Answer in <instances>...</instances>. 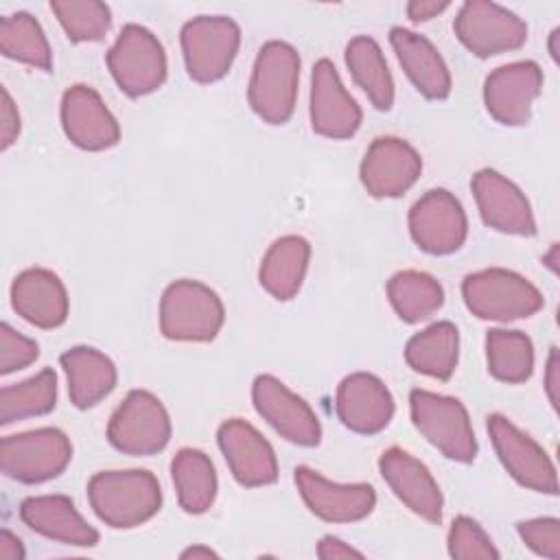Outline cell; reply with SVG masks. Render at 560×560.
Segmentation results:
<instances>
[{
    "label": "cell",
    "mask_w": 560,
    "mask_h": 560,
    "mask_svg": "<svg viewBox=\"0 0 560 560\" xmlns=\"http://www.w3.org/2000/svg\"><path fill=\"white\" fill-rule=\"evenodd\" d=\"M88 499L105 525L131 529L158 514L162 490L149 470H101L88 481Z\"/></svg>",
    "instance_id": "cell-1"
},
{
    "label": "cell",
    "mask_w": 560,
    "mask_h": 560,
    "mask_svg": "<svg viewBox=\"0 0 560 560\" xmlns=\"http://www.w3.org/2000/svg\"><path fill=\"white\" fill-rule=\"evenodd\" d=\"M300 83V55L280 39L262 44L256 55L247 101L254 114L269 125H284L295 109Z\"/></svg>",
    "instance_id": "cell-2"
},
{
    "label": "cell",
    "mask_w": 560,
    "mask_h": 560,
    "mask_svg": "<svg viewBox=\"0 0 560 560\" xmlns=\"http://www.w3.org/2000/svg\"><path fill=\"white\" fill-rule=\"evenodd\" d=\"M462 298L472 315L490 322L532 317L545 304L542 293L527 278L501 267L466 276L462 282Z\"/></svg>",
    "instance_id": "cell-3"
},
{
    "label": "cell",
    "mask_w": 560,
    "mask_h": 560,
    "mask_svg": "<svg viewBox=\"0 0 560 560\" xmlns=\"http://www.w3.org/2000/svg\"><path fill=\"white\" fill-rule=\"evenodd\" d=\"M225 319L221 298L197 280L171 282L160 300V330L171 341H212Z\"/></svg>",
    "instance_id": "cell-4"
},
{
    "label": "cell",
    "mask_w": 560,
    "mask_h": 560,
    "mask_svg": "<svg viewBox=\"0 0 560 560\" xmlns=\"http://www.w3.org/2000/svg\"><path fill=\"white\" fill-rule=\"evenodd\" d=\"M409 411L413 427L444 457L468 464L477 455V440L466 407L444 394L411 389Z\"/></svg>",
    "instance_id": "cell-5"
},
{
    "label": "cell",
    "mask_w": 560,
    "mask_h": 560,
    "mask_svg": "<svg viewBox=\"0 0 560 560\" xmlns=\"http://www.w3.org/2000/svg\"><path fill=\"white\" fill-rule=\"evenodd\" d=\"M179 39L188 77L212 83L228 74L241 46V28L225 15H199L182 26Z\"/></svg>",
    "instance_id": "cell-6"
},
{
    "label": "cell",
    "mask_w": 560,
    "mask_h": 560,
    "mask_svg": "<svg viewBox=\"0 0 560 560\" xmlns=\"http://www.w3.org/2000/svg\"><path fill=\"white\" fill-rule=\"evenodd\" d=\"M107 68L127 96H144L166 81V55L160 39L140 24H127L107 52Z\"/></svg>",
    "instance_id": "cell-7"
},
{
    "label": "cell",
    "mask_w": 560,
    "mask_h": 560,
    "mask_svg": "<svg viewBox=\"0 0 560 560\" xmlns=\"http://www.w3.org/2000/svg\"><path fill=\"white\" fill-rule=\"evenodd\" d=\"M72 459L68 435L55 427L7 435L0 442L2 472L20 483H42L66 470Z\"/></svg>",
    "instance_id": "cell-8"
},
{
    "label": "cell",
    "mask_w": 560,
    "mask_h": 560,
    "mask_svg": "<svg viewBox=\"0 0 560 560\" xmlns=\"http://www.w3.org/2000/svg\"><path fill=\"white\" fill-rule=\"evenodd\" d=\"M107 440L127 455L160 453L171 440V420L160 398L147 389H131L109 418Z\"/></svg>",
    "instance_id": "cell-9"
},
{
    "label": "cell",
    "mask_w": 560,
    "mask_h": 560,
    "mask_svg": "<svg viewBox=\"0 0 560 560\" xmlns=\"http://www.w3.org/2000/svg\"><path fill=\"white\" fill-rule=\"evenodd\" d=\"M453 28L457 39L481 59L518 50L527 42V24L505 7L486 0L464 2Z\"/></svg>",
    "instance_id": "cell-10"
},
{
    "label": "cell",
    "mask_w": 560,
    "mask_h": 560,
    "mask_svg": "<svg viewBox=\"0 0 560 560\" xmlns=\"http://www.w3.org/2000/svg\"><path fill=\"white\" fill-rule=\"evenodd\" d=\"M488 433L510 477L529 490L558 494L556 466L534 438L523 433L501 413L488 416Z\"/></svg>",
    "instance_id": "cell-11"
},
{
    "label": "cell",
    "mask_w": 560,
    "mask_h": 560,
    "mask_svg": "<svg viewBox=\"0 0 560 560\" xmlns=\"http://www.w3.org/2000/svg\"><path fill=\"white\" fill-rule=\"evenodd\" d=\"M409 234L427 254L444 256L457 252L468 234L459 199L444 188L427 190L409 210Z\"/></svg>",
    "instance_id": "cell-12"
},
{
    "label": "cell",
    "mask_w": 560,
    "mask_h": 560,
    "mask_svg": "<svg viewBox=\"0 0 560 560\" xmlns=\"http://www.w3.org/2000/svg\"><path fill=\"white\" fill-rule=\"evenodd\" d=\"M252 400L262 420L276 433L298 446H317L322 440V424L317 413L304 398L293 394L282 381L271 374L256 376L252 385Z\"/></svg>",
    "instance_id": "cell-13"
},
{
    "label": "cell",
    "mask_w": 560,
    "mask_h": 560,
    "mask_svg": "<svg viewBox=\"0 0 560 560\" xmlns=\"http://www.w3.org/2000/svg\"><path fill=\"white\" fill-rule=\"evenodd\" d=\"M542 90V70L536 61H512L486 77L483 103L488 114L508 127L527 125L532 103Z\"/></svg>",
    "instance_id": "cell-14"
},
{
    "label": "cell",
    "mask_w": 560,
    "mask_h": 560,
    "mask_svg": "<svg viewBox=\"0 0 560 560\" xmlns=\"http://www.w3.org/2000/svg\"><path fill=\"white\" fill-rule=\"evenodd\" d=\"M422 173L420 153L402 138L381 136L372 140L361 160V184L372 197H400Z\"/></svg>",
    "instance_id": "cell-15"
},
{
    "label": "cell",
    "mask_w": 560,
    "mask_h": 560,
    "mask_svg": "<svg viewBox=\"0 0 560 560\" xmlns=\"http://www.w3.org/2000/svg\"><path fill=\"white\" fill-rule=\"evenodd\" d=\"M295 486L306 508L328 523L361 521L376 503L370 483H335L308 466L295 468Z\"/></svg>",
    "instance_id": "cell-16"
},
{
    "label": "cell",
    "mask_w": 560,
    "mask_h": 560,
    "mask_svg": "<svg viewBox=\"0 0 560 560\" xmlns=\"http://www.w3.org/2000/svg\"><path fill=\"white\" fill-rule=\"evenodd\" d=\"M472 195L483 223L497 232L534 236L536 219L523 190L492 168H481L472 175Z\"/></svg>",
    "instance_id": "cell-17"
},
{
    "label": "cell",
    "mask_w": 560,
    "mask_h": 560,
    "mask_svg": "<svg viewBox=\"0 0 560 560\" xmlns=\"http://www.w3.org/2000/svg\"><path fill=\"white\" fill-rule=\"evenodd\" d=\"M308 114L313 131L332 140L354 136L361 125V107L343 88L330 59L313 66Z\"/></svg>",
    "instance_id": "cell-18"
},
{
    "label": "cell",
    "mask_w": 560,
    "mask_h": 560,
    "mask_svg": "<svg viewBox=\"0 0 560 560\" xmlns=\"http://www.w3.org/2000/svg\"><path fill=\"white\" fill-rule=\"evenodd\" d=\"M219 448L232 477L247 488L269 486L278 479V459L271 444L241 418L225 420L217 431Z\"/></svg>",
    "instance_id": "cell-19"
},
{
    "label": "cell",
    "mask_w": 560,
    "mask_h": 560,
    "mask_svg": "<svg viewBox=\"0 0 560 560\" xmlns=\"http://www.w3.org/2000/svg\"><path fill=\"white\" fill-rule=\"evenodd\" d=\"M61 127L68 140L85 151H105L120 140V127L101 94L83 83L61 96Z\"/></svg>",
    "instance_id": "cell-20"
},
{
    "label": "cell",
    "mask_w": 560,
    "mask_h": 560,
    "mask_svg": "<svg viewBox=\"0 0 560 560\" xmlns=\"http://www.w3.org/2000/svg\"><path fill=\"white\" fill-rule=\"evenodd\" d=\"M378 470L392 492L418 516L429 523L442 521L444 499L429 468L411 453L392 446L378 457Z\"/></svg>",
    "instance_id": "cell-21"
},
{
    "label": "cell",
    "mask_w": 560,
    "mask_h": 560,
    "mask_svg": "<svg viewBox=\"0 0 560 560\" xmlns=\"http://www.w3.org/2000/svg\"><path fill=\"white\" fill-rule=\"evenodd\" d=\"M335 409L343 427L361 435H374L389 424L394 398L378 376L354 372L339 383Z\"/></svg>",
    "instance_id": "cell-22"
},
{
    "label": "cell",
    "mask_w": 560,
    "mask_h": 560,
    "mask_svg": "<svg viewBox=\"0 0 560 560\" xmlns=\"http://www.w3.org/2000/svg\"><path fill=\"white\" fill-rule=\"evenodd\" d=\"M11 306L37 328H57L68 317V293L57 273L44 267H31L15 276Z\"/></svg>",
    "instance_id": "cell-23"
},
{
    "label": "cell",
    "mask_w": 560,
    "mask_h": 560,
    "mask_svg": "<svg viewBox=\"0 0 560 560\" xmlns=\"http://www.w3.org/2000/svg\"><path fill=\"white\" fill-rule=\"evenodd\" d=\"M20 518L28 529L50 540L72 547L98 545V532L79 514L72 499L63 494L24 499L20 503Z\"/></svg>",
    "instance_id": "cell-24"
},
{
    "label": "cell",
    "mask_w": 560,
    "mask_h": 560,
    "mask_svg": "<svg viewBox=\"0 0 560 560\" xmlns=\"http://www.w3.org/2000/svg\"><path fill=\"white\" fill-rule=\"evenodd\" d=\"M389 44L416 90L431 101H442L451 94V72L440 50L424 37L409 28L394 26Z\"/></svg>",
    "instance_id": "cell-25"
},
{
    "label": "cell",
    "mask_w": 560,
    "mask_h": 560,
    "mask_svg": "<svg viewBox=\"0 0 560 560\" xmlns=\"http://www.w3.org/2000/svg\"><path fill=\"white\" fill-rule=\"evenodd\" d=\"M66 372L68 396L77 409L98 405L116 387V365L101 350L90 346H74L59 357Z\"/></svg>",
    "instance_id": "cell-26"
},
{
    "label": "cell",
    "mask_w": 560,
    "mask_h": 560,
    "mask_svg": "<svg viewBox=\"0 0 560 560\" xmlns=\"http://www.w3.org/2000/svg\"><path fill=\"white\" fill-rule=\"evenodd\" d=\"M311 245L304 236L289 234L269 245L262 256L258 280L262 289L276 300H291L306 276Z\"/></svg>",
    "instance_id": "cell-27"
},
{
    "label": "cell",
    "mask_w": 560,
    "mask_h": 560,
    "mask_svg": "<svg viewBox=\"0 0 560 560\" xmlns=\"http://www.w3.org/2000/svg\"><path fill=\"white\" fill-rule=\"evenodd\" d=\"M459 357V332L451 322H438L416 332L405 346V361L411 370L438 381H448Z\"/></svg>",
    "instance_id": "cell-28"
},
{
    "label": "cell",
    "mask_w": 560,
    "mask_h": 560,
    "mask_svg": "<svg viewBox=\"0 0 560 560\" xmlns=\"http://www.w3.org/2000/svg\"><path fill=\"white\" fill-rule=\"evenodd\" d=\"M171 477L179 508L203 514L217 497V472L210 457L199 448H179L171 462Z\"/></svg>",
    "instance_id": "cell-29"
},
{
    "label": "cell",
    "mask_w": 560,
    "mask_h": 560,
    "mask_svg": "<svg viewBox=\"0 0 560 560\" xmlns=\"http://www.w3.org/2000/svg\"><path fill=\"white\" fill-rule=\"evenodd\" d=\"M346 66L354 79V83L368 94L370 103L387 112L394 105V79L387 68L385 55L381 46L368 37H352L346 46Z\"/></svg>",
    "instance_id": "cell-30"
},
{
    "label": "cell",
    "mask_w": 560,
    "mask_h": 560,
    "mask_svg": "<svg viewBox=\"0 0 560 560\" xmlns=\"http://www.w3.org/2000/svg\"><path fill=\"white\" fill-rule=\"evenodd\" d=\"M387 298L402 322L418 324L444 304V289L424 271L402 269L387 280Z\"/></svg>",
    "instance_id": "cell-31"
},
{
    "label": "cell",
    "mask_w": 560,
    "mask_h": 560,
    "mask_svg": "<svg viewBox=\"0 0 560 560\" xmlns=\"http://www.w3.org/2000/svg\"><path fill=\"white\" fill-rule=\"evenodd\" d=\"M488 372L503 383H525L534 372V343L521 330L492 328L486 335Z\"/></svg>",
    "instance_id": "cell-32"
},
{
    "label": "cell",
    "mask_w": 560,
    "mask_h": 560,
    "mask_svg": "<svg viewBox=\"0 0 560 560\" xmlns=\"http://www.w3.org/2000/svg\"><path fill=\"white\" fill-rule=\"evenodd\" d=\"M57 405V374L44 368L35 376L7 385L0 392V424H11L15 420L44 416Z\"/></svg>",
    "instance_id": "cell-33"
},
{
    "label": "cell",
    "mask_w": 560,
    "mask_h": 560,
    "mask_svg": "<svg viewBox=\"0 0 560 560\" xmlns=\"http://www.w3.org/2000/svg\"><path fill=\"white\" fill-rule=\"evenodd\" d=\"M0 50L4 57L20 63H28L39 70L52 68L48 39L39 22L26 11H18L0 20Z\"/></svg>",
    "instance_id": "cell-34"
},
{
    "label": "cell",
    "mask_w": 560,
    "mask_h": 560,
    "mask_svg": "<svg viewBox=\"0 0 560 560\" xmlns=\"http://www.w3.org/2000/svg\"><path fill=\"white\" fill-rule=\"evenodd\" d=\"M50 11L70 42H101L112 26V11L98 0H52Z\"/></svg>",
    "instance_id": "cell-35"
},
{
    "label": "cell",
    "mask_w": 560,
    "mask_h": 560,
    "mask_svg": "<svg viewBox=\"0 0 560 560\" xmlns=\"http://www.w3.org/2000/svg\"><path fill=\"white\" fill-rule=\"evenodd\" d=\"M448 553L459 560H497L499 551L483 527L470 516H457L448 529Z\"/></svg>",
    "instance_id": "cell-36"
},
{
    "label": "cell",
    "mask_w": 560,
    "mask_h": 560,
    "mask_svg": "<svg viewBox=\"0 0 560 560\" xmlns=\"http://www.w3.org/2000/svg\"><path fill=\"white\" fill-rule=\"evenodd\" d=\"M521 540L538 556L558 560L560 558V521L553 516H540L521 521L516 525Z\"/></svg>",
    "instance_id": "cell-37"
},
{
    "label": "cell",
    "mask_w": 560,
    "mask_h": 560,
    "mask_svg": "<svg viewBox=\"0 0 560 560\" xmlns=\"http://www.w3.org/2000/svg\"><path fill=\"white\" fill-rule=\"evenodd\" d=\"M39 357V346L13 330L7 322L0 326V374H11L31 365Z\"/></svg>",
    "instance_id": "cell-38"
},
{
    "label": "cell",
    "mask_w": 560,
    "mask_h": 560,
    "mask_svg": "<svg viewBox=\"0 0 560 560\" xmlns=\"http://www.w3.org/2000/svg\"><path fill=\"white\" fill-rule=\"evenodd\" d=\"M20 133V114L18 107L13 105L11 94L7 92V88H2V109H0V147L2 151H7Z\"/></svg>",
    "instance_id": "cell-39"
},
{
    "label": "cell",
    "mask_w": 560,
    "mask_h": 560,
    "mask_svg": "<svg viewBox=\"0 0 560 560\" xmlns=\"http://www.w3.org/2000/svg\"><path fill=\"white\" fill-rule=\"evenodd\" d=\"M317 558L337 560V558H363V553L337 536H324L317 545Z\"/></svg>",
    "instance_id": "cell-40"
},
{
    "label": "cell",
    "mask_w": 560,
    "mask_h": 560,
    "mask_svg": "<svg viewBox=\"0 0 560 560\" xmlns=\"http://www.w3.org/2000/svg\"><path fill=\"white\" fill-rule=\"evenodd\" d=\"M451 4L448 2H435V0H413L407 4V18L411 22H427L442 11H446Z\"/></svg>",
    "instance_id": "cell-41"
},
{
    "label": "cell",
    "mask_w": 560,
    "mask_h": 560,
    "mask_svg": "<svg viewBox=\"0 0 560 560\" xmlns=\"http://www.w3.org/2000/svg\"><path fill=\"white\" fill-rule=\"evenodd\" d=\"M558 387H560V361H558V348H551L545 370V392L553 409H558Z\"/></svg>",
    "instance_id": "cell-42"
},
{
    "label": "cell",
    "mask_w": 560,
    "mask_h": 560,
    "mask_svg": "<svg viewBox=\"0 0 560 560\" xmlns=\"http://www.w3.org/2000/svg\"><path fill=\"white\" fill-rule=\"evenodd\" d=\"M0 558L2 560H22L24 558V547L15 534L9 529L0 532Z\"/></svg>",
    "instance_id": "cell-43"
},
{
    "label": "cell",
    "mask_w": 560,
    "mask_h": 560,
    "mask_svg": "<svg viewBox=\"0 0 560 560\" xmlns=\"http://www.w3.org/2000/svg\"><path fill=\"white\" fill-rule=\"evenodd\" d=\"M182 558H184V560H186V558H192V560H197V558H219V553H217V551H212L210 547L195 545V547L184 549V551H182Z\"/></svg>",
    "instance_id": "cell-44"
},
{
    "label": "cell",
    "mask_w": 560,
    "mask_h": 560,
    "mask_svg": "<svg viewBox=\"0 0 560 560\" xmlns=\"http://www.w3.org/2000/svg\"><path fill=\"white\" fill-rule=\"evenodd\" d=\"M542 262H545L553 273H558V243H553L551 249H549V254L542 256Z\"/></svg>",
    "instance_id": "cell-45"
},
{
    "label": "cell",
    "mask_w": 560,
    "mask_h": 560,
    "mask_svg": "<svg viewBox=\"0 0 560 560\" xmlns=\"http://www.w3.org/2000/svg\"><path fill=\"white\" fill-rule=\"evenodd\" d=\"M558 37H560V28H553L551 31V35H549V55H551V59L553 61H558L560 59V50H558Z\"/></svg>",
    "instance_id": "cell-46"
}]
</instances>
